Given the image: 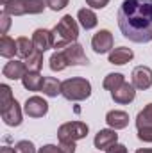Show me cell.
<instances>
[{"label":"cell","instance_id":"cell-10","mask_svg":"<svg viewBox=\"0 0 152 153\" xmlns=\"http://www.w3.org/2000/svg\"><path fill=\"white\" fill-rule=\"evenodd\" d=\"M111 98L120 105H127L136 98V87L132 84H129V82H123L120 87L111 91Z\"/></svg>","mask_w":152,"mask_h":153},{"label":"cell","instance_id":"cell-22","mask_svg":"<svg viewBox=\"0 0 152 153\" xmlns=\"http://www.w3.org/2000/svg\"><path fill=\"white\" fill-rule=\"evenodd\" d=\"M16 46H18V57H22V59H27L34 50H36V46H34V43H32V39L25 38V36H22V38L16 39Z\"/></svg>","mask_w":152,"mask_h":153},{"label":"cell","instance_id":"cell-35","mask_svg":"<svg viewBox=\"0 0 152 153\" xmlns=\"http://www.w3.org/2000/svg\"><path fill=\"white\" fill-rule=\"evenodd\" d=\"M0 153H16V152H14V148H9V146H4V148L0 150Z\"/></svg>","mask_w":152,"mask_h":153},{"label":"cell","instance_id":"cell-26","mask_svg":"<svg viewBox=\"0 0 152 153\" xmlns=\"http://www.w3.org/2000/svg\"><path fill=\"white\" fill-rule=\"evenodd\" d=\"M13 93H11V87L7 84H2L0 85V112L5 111L11 103H13Z\"/></svg>","mask_w":152,"mask_h":153},{"label":"cell","instance_id":"cell-9","mask_svg":"<svg viewBox=\"0 0 152 153\" xmlns=\"http://www.w3.org/2000/svg\"><path fill=\"white\" fill-rule=\"evenodd\" d=\"M23 112L29 117H43L48 112V103L41 96H31L23 105Z\"/></svg>","mask_w":152,"mask_h":153},{"label":"cell","instance_id":"cell-20","mask_svg":"<svg viewBox=\"0 0 152 153\" xmlns=\"http://www.w3.org/2000/svg\"><path fill=\"white\" fill-rule=\"evenodd\" d=\"M61 84H63V82H59V80L54 78V76H45L43 85H41V93H43L45 96L54 98V96L61 94Z\"/></svg>","mask_w":152,"mask_h":153},{"label":"cell","instance_id":"cell-32","mask_svg":"<svg viewBox=\"0 0 152 153\" xmlns=\"http://www.w3.org/2000/svg\"><path fill=\"white\" fill-rule=\"evenodd\" d=\"M138 139L143 143H152V130H138Z\"/></svg>","mask_w":152,"mask_h":153},{"label":"cell","instance_id":"cell-36","mask_svg":"<svg viewBox=\"0 0 152 153\" xmlns=\"http://www.w3.org/2000/svg\"><path fill=\"white\" fill-rule=\"evenodd\" d=\"M134 153H152V148H140V150H136Z\"/></svg>","mask_w":152,"mask_h":153},{"label":"cell","instance_id":"cell-1","mask_svg":"<svg viewBox=\"0 0 152 153\" xmlns=\"http://www.w3.org/2000/svg\"><path fill=\"white\" fill-rule=\"evenodd\" d=\"M116 20L123 38L129 41H152V0H123Z\"/></svg>","mask_w":152,"mask_h":153},{"label":"cell","instance_id":"cell-13","mask_svg":"<svg viewBox=\"0 0 152 153\" xmlns=\"http://www.w3.org/2000/svg\"><path fill=\"white\" fill-rule=\"evenodd\" d=\"M27 71H29V68H27L25 61H9L2 70V75L11 80H22Z\"/></svg>","mask_w":152,"mask_h":153},{"label":"cell","instance_id":"cell-4","mask_svg":"<svg viewBox=\"0 0 152 153\" xmlns=\"http://www.w3.org/2000/svg\"><path fill=\"white\" fill-rule=\"evenodd\" d=\"M47 0H9L2 5V11L9 16H25V14H39L45 11Z\"/></svg>","mask_w":152,"mask_h":153},{"label":"cell","instance_id":"cell-5","mask_svg":"<svg viewBox=\"0 0 152 153\" xmlns=\"http://www.w3.org/2000/svg\"><path fill=\"white\" fill-rule=\"evenodd\" d=\"M90 128L86 123L82 121H68V123H63L59 128H57V139L59 143H75L81 141L88 135Z\"/></svg>","mask_w":152,"mask_h":153},{"label":"cell","instance_id":"cell-19","mask_svg":"<svg viewBox=\"0 0 152 153\" xmlns=\"http://www.w3.org/2000/svg\"><path fill=\"white\" fill-rule=\"evenodd\" d=\"M136 128L138 130H152V103L145 105L136 116Z\"/></svg>","mask_w":152,"mask_h":153},{"label":"cell","instance_id":"cell-28","mask_svg":"<svg viewBox=\"0 0 152 153\" xmlns=\"http://www.w3.org/2000/svg\"><path fill=\"white\" fill-rule=\"evenodd\" d=\"M70 0H47V5L52 9V11H61L68 5Z\"/></svg>","mask_w":152,"mask_h":153},{"label":"cell","instance_id":"cell-24","mask_svg":"<svg viewBox=\"0 0 152 153\" xmlns=\"http://www.w3.org/2000/svg\"><path fill=\"white\" fill-rule=\"evenodd\" d=\"M123 82H125V76L122 75V73H109V75L104 78L102 85H104V89H108V91H114V89L120 87Z\"/></svg>","mask_w":152,"mask_h":153},{"label":"cell","instance_id":"cell-18","mask_svg":"<svg viewBox=\"0 0 152 153\" xmlns=\"http://www.w3.org/2000/svg\"><path fill=\"white\" fill-rule=\"evenodd\" d=\"M43 80H45V76L41 75L39 71L29 70V71L23 75V78H22V84H23V87L29 89V91H41Z\"/></svg>","mask_w":152,"mask_h":153},{"label":"cell","instance_id":"cell-16","mask_svg":"<svg viewBox=\"0 0 152 153\" xmlns=\"http://www.w3.org/2000/svg\"><path fill=\"white\" fill-rule=\"evenodd\" d=\"M132 57H134V52L127 46H118V48H113L109 52V62L116 64V66H122V64L132 61Z\"/></svg>","mask_w":152,"mask_h":153},{"label":"cell","instance_id":"cell-14","mask_svg":"<svg viewBox=\"0 0 152 153\" xmlns=\"http://www.w3.org/2000/svg\"><path fill=\"white\" fill-rule=\"evenodd\" d=\"M0 114H2V119L7 126H20L22 125V116L23 114H22V107L16 100H13V103L5 111H2Z\"/></svg>","mask_w":152,"mask_h":153},{"label":"cell","instance_id":"cell-27","mask_svg":"<svg viewBox=\"0 0 152 153\" xmlns=\"http://www.w3.org/2000/svg\"><path fill=\"white\" fill-rule=\"evenodd\" d=\"M16 153H36V146L31 141H18L14 146Z\"/></svg>","mask_w":152,"mask_h":153},{"label":"cell","instance_id":"cell-34","mask_svg":"<svg viewBox=\"0 0 152 153\" xmlns=\"http://www.w3.org/2000/svg\"><path fill=\"white\" fill-rule=\"evenodd\" d=\"M57 146L63 153H75V143H59Z\"/></svg>","mask_w":152,"mask_h":153},{"label":"cell","instance_id":"cell-37","mask_svg":"<svg viewBox=\"0 0 152 153\" xmlns=\"http://www.w3.org/2000/svg\"><path fill=\"white\" fill-rule=\"evenodd\" d=\"M0 2H2V5H4V4H5V2H9V0H0Z\"/></svg>","mask_w":152,"mask_h":153},{"label":"cell","instance_id":"cell-6","mask_svg":"<svg viewBox=\"0 0 152 153\" xmlns=\"http://www.w3.org/2000/svg\"><path fill=\"white\" fill-rule=\"evenodd\" d=\"M61 52L65 53L68 66H86L90 62L88 57H86V53H84V50H82V46L79 43H70Z\"/></svg>","mask_w":152,"mask_h":153},{"label":"cell","instance_id":"cell-15","mask_svg":"<svg viewBox=\"0 0 152 153\" xmlns=\"http://www.w3.org/2000/svg\"><path fill=\"white\" fill-rule=\"evenodd\" d=\"M106 123L113 130H122L129 125V114L125 111H109L106 114Z\"/></svg>","mask_w":152,"mask_h":153},{"label":"cell","instance_id":"cell-30","mask_svg":"<svg viewBox=\"0 0 152 153\" xmlns=\"http://www.w3.org/2000/svg\"><path fill=\"white\" fill-rule=\"evenodd\" d=\"M86 4L90 5V9H104L109 0H86Z\"/></svg>","mask_w":152,"mask_h":153},{"label":"cell","instance_id":"cell-31","mask_svg":"<svg viewBox=\"0 0 152 153\" xmlns=\"http://www.w3.org/2000/svg\"><path fill=\"white\" fill-rule=\"evenodd\" d=\"M106 153H127V148L123 144H120V143H114L106 150Z\"/></svg>","mask_w":152,"mask_h":153},{"label":"cell","instance_id":"cell-8","mask_svg":"<svg viewBox=\"0 0 152 153\" xmlns=\"http://www.w3.org/2000/svg\"><path fill=\"white\" fill-rule=\"evenodd\" d=\"M113 43H114L113 34H111L109 30L102 29V30H99V32L91 38V48H93L97 53H108V52H111Z\"/></svg>","mask_w":152,"mask_h":153},{"label":"cell","instance_id":"cell-21","mask_svg":"<svg viewBox=\"0 0 152 153\" xmlns=\"http://www.w3.org/2000/svg\"><path fill=\"white\" fill-rule=\"evenodd\" d=\"M18 53V46H16V41L13 38H9L7 34L0 38V55L5 57V59H11Z\"/></svg>","mask_w":152,"mask_h":153},{"label":"cell","instance_id":"cell-23","mask_svg":"<svg viewBox=\"0 0 152 153\" xmlns=\"http://www.w3.org/2000/svg\"><path fill=\"white\" fill-rule=\"evenodd\" d=\"M48 62H50V70H52V71H63V70L68 66V62H66V57H65V53H63L61 50L54 52Z\"/></svg>","mask_w":152,"mask_h":153},{"label":"cell","instance_id":"cell-7","mask_svg":"<svg viewBox=\"0 0 152 153\" xmlns=\"http://www.w3.org/2000/svg\"><path fill=\"white\" fill-rule=\"evenodd\" d=\"M132 85L140 91H145L152 85V70L149 66H136L131 73Z\"/></svg>","mask_w":152,"mask_h":153},{"label":"cell","instance_id":"cell-11","mask_svg":"<svg viewBox=\"0 0 152 153\" xmlns=\"http://www.w3.org/2000/svg\"><path fill=\"white\" fill-rule=\"evenodd\" d=\"M118 143V134L113 128H104V130H99L95 139H93V144L97 150H108L111 144Z\"/></svg>","mask_w":152,"mask_h":153},{"label":"cell","instance_id":"cell-2","mask_svg":"<svg viewBox=\"0 0 152 153\" xmlns=\"http://www.w3.org/2000/svg\"><path fill=\"white\" fill-rule=\"evenodd\" d=\"M52 36H54V48L63 50L65 46H68L70 43H75L79 38V25L72 18V14H65L59 23L52 29Z\"/></svg>","mask_w":152,"mask_h":153},{"label":"cell","instance_id":"cell-29","mask_svg":"<svg viewBox=\"0 0 152 153\" xmlns=\"http://www.w3.org/2000/svg\"><path fill=\"white\" fill-rule=\"evenodd\" d=\"M0 20H2V36H5V34H7V30H9V25H11V16H9L7 13H4V11H2Z\"/></svg>","mask_w":152,"mask_h":153},{"label":"cell","instance_id":"cell-33","mask_svg":"<svg viewBox=\"0 0 152 153\" xmlns=\"http://www.w3.org/2000/svg\"><path fill=\"white\" fill-rule=\"evenodd\" d=\"M38 153H63V152H61V148H59V146H54V144H45V146H41V148H39Z\"/></svg>","mask_w":152,"mask_h":153},{"label":"cell","instance_id":"cell-25","mask_svg":"<svg viewBox=\"0 0 152 153\" xmlns=\"http://www.w3.org/2000/svg\"><path fill=\"white\" fill-rule=\"evenodd\" d=\"M25 64H27L29 70H32V71H39L41 66H43V52L34 50V52L25 59Z\"/></svg>","mask_w":152,"mask_h":153},{"label":"cell","instance_id":"cell-12","mask_svg":"<svg viewBox=\"0 0 152 153\" xmlns=\"http://www.w3.org/2000/svg\"><path fill=\"white\" fill-rule=\"evenodd\" d=\"M31 39H32L36 50H39V52H47L48 48H54V36H52V30L36 29Z\"/></svg>","mask_w":152,"mask_h":153},{"label":"cell","instance_id":"cell-17","mask_svg":"<svg viewBox=\"0 0 152 153\" xmlns=\"http://www.w3.org/2000/svg\"><path fill=\"white\" fill-rule=\"evenodd\" d=\"M77 20H79L81 27H82V29H86V30L95 29V27H97V23H99L97 14H95V13H93V9H90V7L79 9V13H77Z\"/></svg>","mask_w":152,"mask_h":153},{"label":"cell","instance_id":"cell-3","mask_svg":"<svg viewBox=\"0 0 152 153\" xmlns=\"http://www.w3.org/2000/svg\"><path fill=\"white\" fill-rule=\"evenodd\" d=\"M61 94L68 102H82L91 96V84L90 80L81 78V76L66 78L61 84Z\"/></svg>","mask_w":152,"mask_h":153}]
</instances>
